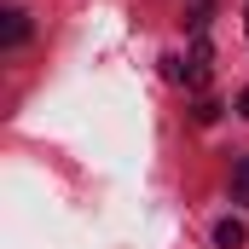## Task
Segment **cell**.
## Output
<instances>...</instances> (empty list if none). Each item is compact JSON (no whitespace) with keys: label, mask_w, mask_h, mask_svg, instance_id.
Segmentation results:
<instances>
[{"label":"cell","mask_w":249,"mask_h":249,"mask_svg":"<svg viewBox=\"0 0 249 249\" xmlns=\"http://www.w3.org/2000/svg\"><path fill=\"white\" fill-rule=\"evenodd\" d=\"M209 75H214V53H209V41H197L191 58H180V81L186 87H209Z\"/></svg>","instance_id":"1"},{"label":"cell","mask_w":249,"mask_h":249,"mask_svg":"<svg viewBox=\"0 0 249 249\" xmlns=\"http://www.w3.org/2000/svg\"><path fill=\"white\" fill-rule=\"evenodd\" d=\"M0 41H6V47H23V41H29V18H23V6H6V12H0Z\"/></svg>","instance_id":"2"},{"label":"cell","mask_w":249,"mask_h":249,"mask_svg":"<svg viewBox=\"0 0 249 249\" xmlns=\"http://www.w3.org/2000/svg\"><path fill=\"white\" fill-rule=\"evenodd\" d=\"M244 244H249V226H244V220H232V214H226V220L214 226V249H244Z\"/></svg>","instance_id":"3"},{"label":"cell","mask_w":249,"mask_h":249,"mask_svg":"<svg viewBox=\"0 0 249 249\" xmlns=\"http://www.w3.org/2000/svg\"><path fill=\"white\" fill-rule=\"evenodd\" d=\"M232 197L249 203V157H238V168H232Z\"/></svg>","instance_id":"4"},{"label":"cell","mask_w":249,"mask_h":249,"mask_svg":"<svg viewBox=\"0 0 249 249\" xmlns=\"http://www.w3.org/2000/svg\"><path fill=\"white\" fill-rule=\"evenodd\" d=\"M214 116H220V105H214V99H197V105H191V122H197V127H209Z\"/></svg>","instance_id":"5"},{"label":"cell","mask_w":249,"mask_h":249,"mask_svg":"<svg viewBox=\"0 0 249 249\" xmlns=\"http://www.w3.org/2000/svg\"><path fill=\"white\" fill-rule=\"evenodd\" d=\"M238 110H244V116H249V87H244V93H238Z\"/></svg>","instance_id":"6"},{"label":"cell","mask_w":249,"mask_h":249,"mask_svg":"<svg viewBox=\"0 0 249 249\" xmlns=\"http://www.w3.org/2000/svg\"><path fill=\"white\" fill-rule=\"evenodd\" d=\"M244 29H249V12H244Z\"/></svg>","instance_id":"7"}]
</instances>
